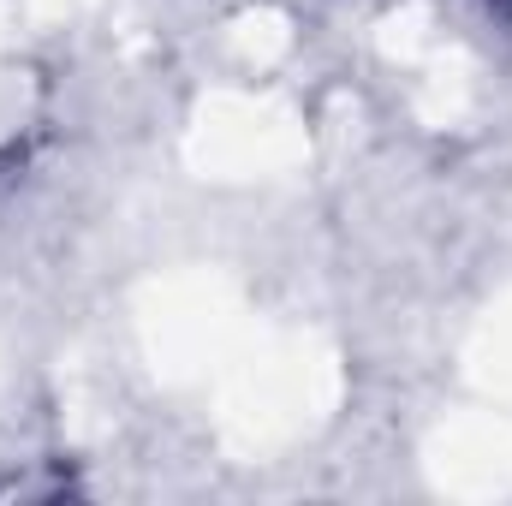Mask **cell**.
<instances>
[{
    "label": "cell",
    "mask_w": 512,
    "mask_h": 506,
    "mask_svg": "<svg viewBox=\"0 0 512 506\" xmlns=\"http://www.w3.org/2000/svg\"><path fill=\"white\" fill-rule=\"evenodd\" d=\"M495 6H501V12H512V0H495Z\"/></svg>",
    "instance_id": "cell-1"
}]
</instances>
